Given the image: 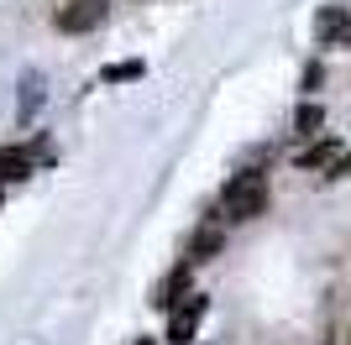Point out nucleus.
I'll return each mask as SVG.
<instances>
[{"instance_id":"4","label":"nucleus","mask_w":351,"mask_h":345,"mask_svg":"<svg viewBox=\"0 0 351 345\" xmlns=\"http://www.w3.org/2000/svg\"><path fill=\"white\" fill-rule=\"evenodd\" d=\"M205 309L210 303L199 293H189V309H173V319H168V345H194V330H199Z\"/></svg>"},{"instance_id":"6","label":"nucleus","mask_w":351,"mask_h":345,"mask_svg":"<svg viewBox=\"0 0 351 345\" xmlns=\"http://www.w3.org/2000/svg\"><path fill=\"white\" fill-rule=\"evenodd\" d=\"M226 246V235H220L215 225H205V230H194V241H189V261H210Z\"/></svg>"},{"instance_id":"13","label":"nucleus","mask_w":351,"mask_h":345,"mask_svg":"<svg viewBox=\"0 0 351 345\" xmlns=\"http://www.w3.org/2000/svg\"><path fill=\"white\" fill-rule=\"evenodd\" d=\"M136 345H158V340H136Z\"/></svg>"},{"instance_id":"7","label":"nucleus","mask_w":351,"mask_h":345,"mask_svg":"<svg viewBox=\"0 0 351 345\" xmlns=\"http://www.w3.org/2000/svg\"><path fill=\"white\" fill-rule=\"evenodd\" d=\"M27 168H32V152H16V146H5V152H0V183L27 178Z\"/></svg>"},{"instance_id":"1","label":"nucleus","mask_w":351,"mask_h":345,"mask_svg":"<svg viewBox=\"0 0 351 345\" xmlns=\"http://www.w3.org/2000/svg\"><path fill=\"white\" fill-rule=\"evenodd\" d=\"M220 204H226V220H257L267 209V178L252 172V168H241L231 183H226Z\"/></svg>"},{"instance_id":"11","label":"nucleus","mask_w":351,"mask_h":345,"mask_svg":"<svg viewBox=\"0 0 351 345\" xmlns=\"http://www.w3.org/2000/svg\"><path fill=\"white\" fill-rule=\"evenodd\" d=\"M325 178H351V152H341V162L330 172H325Z\"/></svg>"},{"instance_id":"10","label":"nucleus","mask_w":351,"mask_h":345,"mask_svg":"<svg viewBox=\"0 0 351 345\" xmlns=\"http://www.w3.org/2000/svg\"><path fill=\"white\" fill-rule=\"evenodd\" d=\"M100 79L105 84H132V79H142V63H110Z\"/></svg>"},{"instance_id":"3","label":"nucleus","mask_w":351,"mask_h":345,"mask_svg":"<svg viewBox=\"0 0 351 345\" xmlns=\"http://www.w3.org/2000/svg\"><path fill=\"white\" fill-rule=\"evenodd\" d=\"M315 37H320V47H351V5H320Z\"/></svg>"},{"instance_id":"2","label":"nucleus","mask_w":351,"mask_h":345,"mask_svg":"<svg viewBox=\"0 0 351 345\" xmlns=\"http://www.w3.org/2000/svg\"><path fill=\"white\" fill-rule=\"evenodd\" d=\"M105 21V0H69V5H58V16H53V27L63 31V37H84V31H95Z\"/></svg>"},{"instance_id":"9","label":"nucleus","mask_w":351,"mask_h":345,"mask_svg":"<svg viewBox=\"0 0 351 345\" xmlns=\"http://www.w3.org/2000/svg\"><path fill=\"white\" fill-rule=\"evenodd\" d=\"M320 126H325V110H320L315 100H304L299 110H293V131H299V136H315Z\"/></svg>"},{"instance_id":"5","label":"nucleus","mask_w":351,"mask_h":345,"mask_svg":"<svg viewBox=\"0 0 351 345\" xmlns=\"http://www.w3.org/2000/svg\"><path fill=\"white\" fill-rule=\"evenodd\" d=\"M336 162H341V152H336V142H330V136H320L315 146H304V152H299V168H325V172H330Z\"/></svg>"},{"instance_id":"12","label":"nucleus","mask_w":351,"mask_h":345,"mask_svg":"<svg viewBox=\"0 0 351 345\" xmlns=\"http://www.w3.org/2000/svg\"><path fill=\"white\" fill-rule=\"evenodd\" d=\"M320 79H325V68H320V63H309V68H304V89H315Z\"/></svg>"},{"instance_id":"8","label":"nucleus","mask_w":351,"mask_h":345,"mask_svg":"<svg viewBox=\"0 0 351 345\" xmlns=\"http://www.w3.org/2000/svg\"><path fill=\"white\" fill-rule=\"evenodd\" d=\"M178 293H189V261H184V267H178V272L158 288V309H173V303H178Z\"/></svg>"}]
</instances>
